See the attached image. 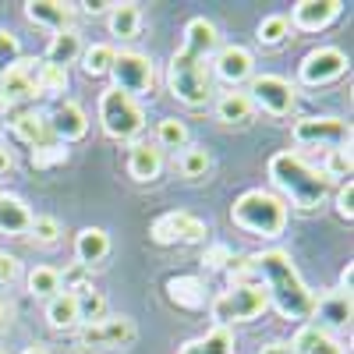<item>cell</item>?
Returning <instances> with one entry per match:
<instances>
[{
  "instance_id": "603a6c76",
  "label": "cell",
  "mask_w": 354,
  "mask_h": 354,
  "mask_svg": "<svg viewBox=\"0 0 354 354\" xmlns=\"http://www.w3.org/2000/svg\"><path fill=\"white\" fill-rule=\"evenodd\" d=\"M110 255V234L103 227H85L78 230V238H75V259L78 266H85V270H93L96 262H103Z\"/></svg>"
},
{
  "instance_id": "bcb514c9",
  "label": "cell",
  "mask_w": 354,
  "mask_h": 354,
  "mask_svg": "<svg viewBox=\"0 0 354 354\" xmlns=\"http://www.w3.org/2000/svg\"><path fill=\"white\" fill-rule=\"evenodd\" d=\"M259 354H298V351H294L290 344H283V340H273V344H266Z\"/></svg>"
},
{
  "instance_id": "f6af8a7d",
  "label": "cell",
  "mask_w": 354,
  "mask_h": 354,
  "mask_svg": "<svg viewBox=\"0 0 354 354\" xmlns=\"http://www.w3.org/2000/svg\"><path fill=\"white\" fill-rule=\"evenodd\" d=\"M18 277H21V262H18L15 255H4V252H0V290L11 287Z\"/></svg>"
},
{
  "instance_id": "8d00e7d4",
  "label": "cell",
  "mask_w": 354,
  "mask_h": 354,
  "mask_svg": "<svg viewBox=\"0 0 354 354\" xmlns=\"http://www.w3.org/2000/svg\"><path fill=\"white\" fill-rule=\"evenodd\" d=\"M209 167H213V160H209V153H205L202 145H185L181 160H177V170H181L185 177H205Z\"/></svg>"
},
{
  "instance_id": "4fadbf2b",
  "label": "cell",
  "mask_w": 354,
  "mask_h": 354,
  "mask_svg": "<svg viewBox=\"0 0 354 354\" xmlns=\"http://www.w3.org/2000/svg\"><path fill=\"white\" fill-rule=\"evenodd\" d=\"M39 96V85H36V61H21L15 68H8L0 75V110H11L18 103H28Z\"/></svg>"
},
{
  "instance_id": "7402d4cb",
  "label": "cell",
  "mask_w": 354,
  "mask_h": 354,
  "mask_svg": "<svg viewBox=\"0 0 354 354\" xmlns=\"http://www.w3.org/2000/svg\"><path fill=\"white\" fill-rule=\"evenodd\" d=\"M167 298L185 312H198V308H205V283H202V277H188V273L170 277L167 280Z\"/></svg>"
},
{
  "instance_id": "7dc6e473",
  "label": "cell",
  "mask_w": 354,
  "mask_h": 354,
  "mask_svg": "<svg viewBox=\"0 0 354 354\" xmlns=\"http://www.w3.org/2000/svg\"><path fill=\"white\" fill-rule=\"evenodd\" d=\"M351 277H354V266L347 262V266H344V273H340V287H337V290H344V294H351Z\"/></svg>"
},
{
  "instance_id": "d590c367",
  "label": "cell",
  "mask_w": 354,
  "mask_h": 354,
  "mask_svg": "<svg viewBox=\"0 0 354 354\" xmlns=\"http://www.w3.org/2000/svg\"><path fill=\"white\" fill-rule=\"evenodd\" d=\"M156 142L163 145V149H185V145H188L185 121H177V117H163L160 128H156Z\"/></svg>"
},
{
  "instance_id": "5b68a950",
  "label": "cell",
  "mask_w": 354,
  "mask_h": 354,
  "mask_svg": "<svg viewBox=\"0 0 354 354\" xmlns=\"http://www.w3.org/2000/svg\"><path fill=\"white\" fill-rule=\"evenodd\" d=\"M266 308H270V298H266L262 283H230L209 301V315L216 322V330H227L234 322H248L262 315Z\"/></svg>"
},
{
  "instance_id": "484cf974",
  "label": "cell",
  "mask_w": 354,
  "mask_h": 354,
  "mask_svg": "<svg viewBox=\"0 0 354 354\" xmlns=\"http://www.w3.org/2000/svg\"><path fill=\"white\" fill-rule=\"evenodd\" d=\"M82 50H85V46H82L78 28H68V32H57V36L50 39L43 61H46V64H57V68H68V64H75L78 57H82Z\"/></svg>"
},
{
  "instance_id": "d6986e66",
  "label": "cell",
  "mask_w": 354,
  "mask_h": 354,
  "mask_svg": "<svg viewBox=\"0 0 354 354\" xmlns=\"http://www.w3.org/2000/svg\"><path fill=\"white\" fill-rule=\"evenodd\" d=\"M11 131H15V138H21L25 145H50V142H57L53 138V131H50V113H43V110H18L15 117H11Z\"/></svg>"
},
{
  "instance_id": "44dd1931",
  "label": "cell",
  "mask_w": 354,
  "mask_h": 354,
  "mask_svg": "<svg viewBox=\"0 0 354 354\" xmlns=\"http://www.w3.org/2000/svg\"><path fill=\"white\" fill-rule=\"evenodd\" d=\"M185 53H195L202 57V61H209V57L220 50V32H216V25L209 18H192L185 25Z\"/></svg>"
},
{
  "instance_id": "277c9868",
  "label": "cell",
  "mask_w": 354,
  "mask_h": 354,
  "mask_svg": "<svg viewBox=\"0 0 354 354\" xmlns=\"http://www.w3.org/2000/svg\"><path fill=\"white\" fill-rule=\"evenodd\" d=\"M167 88L177 103L185 106H205L213 100V75H209V61H202L195 53L177 50L167 64Z\"/></svg>"
},
{
  "instance_id": "681fc988",
  "label": "cell",
  "mask_w": 354,
  "mask_h": 354,
  "mask_svg": "<svg viewBox=\"0 0 354 354\" xmlns=\"http://www.w3.org/2000/svg\"><path fill=\"white\" fill-rule=\"evenodd\" d=\"M11 319V305L4 301V298H0V326H4V322Z\"/></svg>"
},
{
  "instance_id": "7a4b0ae2",
  "label": "cell",
  "mask_w": 354,
  "mask_h": 354,
  "mask_svg": "<svg viewBox=\"0 0 354 354\" xmlns=\"http://www.w3.org/2000/svg\"><path fill=\"white\" fill-rule=\"evenodd\" d=\"M270 181L290 198L294 209H301V213H312L319 209V205H326L330 192H333V181L322 170H315L312 163H305L298 153H273L270 156Z\"/></svg>"
},
{
  "instance_id": "1f68e13d",
  "label": "cell",
  "mask_w": 354,
  "mask_h": 354,
  "mask_svg": "<svg viewBox=\"0 0 354 354\" xmlns=\"http://www.w3.org/2000/svg\"><path fill=\"white\" fill-rule=\"evenodd\" d=\"M28 294L32 298H57L61 294V270H53V266H36L32 273H28Z\"/></svg>"
},
{
  "instance_id": "30bf717a",
  "label": "cell",
  "mask_w": 354,
  "mask_h": 354,
  "mask_svg": "<svg viewBox=\"0 0 354 354\" xmlns=\"http://www.w3.org/2000/svg\"><path fill=\"white\" fill-rule=\"evenodd\" d=\"M205 234H209V230H205V223L198 216L185 213V209H170V213L156 216L153 227H149V238L156 245H163V248L167 245H198Z\"/></svg>"
},
{
  "instance_id": "8992f818",
  "label": "cell",
  "mask_w": 354,
  "mask_h": 354,
  "mask_svg": "<svg viewBox=\"0 0 354 354\" xmlns=\"http://www.w3.org/2000/svg\"><path fill=\"white\" fill-rule=\"evenodd\" d=\"M100 124L110 138L131 142L145 128V110H142L138 100L117 93V88H106V93L100 96Z\"/></svg>"
},
{
  "instance_id": "4316f807",
  "label": "cell",
  "mask_w": 354,
  "mask_h": 354,
  "mask_svg": "<svg viewBox=\"0 0 354 354\" xmlns=\"http://www.w3.org/2000/svg\"><path fill=\"white\" fill-rule=\"evenodd\" d=\"M252 113H255V106H252L245 88H230V93H223L216 100V117H220L223 124H245Z\"/></svg>"
},
{
  "instance_id": "836d02e7",
  "label": "cell",
  "mask_w": 354,
  "mask_h": 354,
  "mask_svg": "<svg viewBox=\"0 0 354 354\" xmlns=\"http://www.w3.org/2000/svg\"><path fill=\"white\" fill-rule=\"evenodd\" d=\"M36 85H39V96H61V93H68V68L36 61Z\"/></svg>"
},
{
  "instance_id": "9a60e30c",
  "label": "cell",
  "mask_w": 354,
  "mask_h": 354,
  "mask_svg": "<svg viewBox=\"0 0 354 354\" xmlns=\"http://www.w3.org/2000/svg\"><path fill=\"white\" fill-rule=\"evenodd\" d=\"M344 0H298L290 11V25L301 32H322L326 25H333L344 15Z\"/></svg>"
},
{
  "instance_id": "74e56055",
  "label": "cell",
  "mask_w": 354,
  "mask_h": 354,
  "mask_svg": "<svg viewBox=\"0 0 354 354\" xmlns=\"http://www.w3.org/2000/svg\"><path fill=\"white\" fill-rule=\"evenodd\" d=\"M351 170H354V160H351V149H333L326 153V167H322V174L330 177V181H351Z\"/></svg>"
},
{
  "instance_id": "7c38bea8",
  "label": "cell",
  "mask_w": 354,
  "mask_h": 354,
  "mask_svg": "<svg viewBox=\"0 0 354 354\" xmlns=\"http://www.w3.org/2000/svg\"><path fill=\"white\" fill-rule=\"evenodd\" d=\"M347 75V53L337 50V46H315L301 57V68H298V78L312 88L319 85H330L337 78Z\"/></svg>"
},
{
  "instance_id": "5bb4252c",
  "label": "cell",
  "mask_w": 354,
  "mask_h": 354,
  "mask_svg": "<svg viewBox=\"0 0 354 354\" xmlns=\"http://www.w3.org/2000/svg\"><path fill=\"white\" fill-rule=\"evenodd\" d=\"M213 71H216L220 82H227L230 88H238L241 82H252V75H255V57H252V50H245V46H238V43L220 46V50L213 53Z\"/></svg>"
},
{
  "instance_id": "ba28073f",
  "label": "cell",
  "mask_w": 354,
  "mask_h": 354,
  "mask_svg": "<svg viewBox=\"0 0 354 354\" xmlns=\"http://www.w3.org/2000/svg\"><path fill=\"white\" fill-rule=\"evenodd\" d=\"M248 100L270 117H290L294 103H298V88H294L283 75H252Z\"/></svg>"
},
{
  "instance_id": "ab89813d",
  "label": "cell",
  "mask_w": 354,
  "mask_h": 354,
  "mask_svg": "<svg viewBox=\"0 0 354 354\" xmlns=\"http://www.w3.org/2000/svg\"><path fill=\"white\" fill-rule=\"evenodd\" d=\"M21 61V43L11 28H0V75Z\"/></svg>"
},
{
  "instance_id": "52a82bcc",
  "label": "cell",
  "mask_w": 354,
  "mask_h": 354,
  "mask_svg": "<svg viewBox=\"0 0 354 354\" xmlns=\"http://www.w3.org/2000/svg\"><path fill=\"white\" fill-rule=\"evenodd\" d=\"M110 78H113L110 88H117V93H124L131 100L149 96L153 85H156L153 61L145 53H138V50H121V53H117L113 57V68H110Z\"/></svg>"
},
{
  "instance_id": "60d3db41",
  "label": "cell",
  "mask_w": 354,
  "mask_h": 354,
  "mask_svg": "<svg viewBox=\"0 0 354 354\" xmlns=\"http://www.w3.org/2000/svg\"><path fill=\"white\" fill-rule=\"evenodd\" d=\"M28 234H32L39 245H53L57 238H61V220H57V216H32Z\"/></svg>"
},
{
  "instance_id": "cb8c5ba5",
  "label": "cell",
  "mask_w": 354,
  "mask_h": 354,
  "mask_svg": "<svg viewBox=\"0 0 354 354\" xmlns=\"http://www.w3.org/2000/svg\"><path fill=\"white\" fill-rule=\"evenodd\" d=\"M290 347L298 351V354H344V347L326 330L312 326V322H301V330L294 333V344Z\"/></svg>"
},
{
  "instance_id": "8fae6325",
  "label": "cell",
  "mask_w": 354,
  "mask_h": 354,
  "mask_svg": "<svg viewBox=\"0 0 354 354\" xmlns=\"http://www.w3.org/2000/svg\"><path fill=\"white\" fill-rule=\"evenodd\" d=\"M294 142L298 145H319V149H347L351 145V128L340 117H305L294 124Z\"/></svg>"
},
{
  "instance_id": "c3c4849f",
  "label": "cell",
  "mask_w": 354,
  "mask_h": 354,
  "mask_svg": "<svg viewBox=\"0 0 354 354\" xmlns=\"http://www.w3.org/2000/svg\"><path fill=\"white\" fill-rule=\"evenodd\" d=\"M11 167H15V160H11V153L4 149V145H0V177H4V174H8Z\"/></svg>"
},
{
  "instance_id": "ee69618b",
  "label": "cell",
  "mask_w": 354,
  "mask_h": 354,
  "mask_svg": "<svg viewBox=\"0 0 354 354\" xmlns=\"http://www.w3.org/2000/svg\"><path fill=\"white\" fill-rule=\"evenodd\" d=\"M354 181H344L340 188H337V213H340V220H354Z\"/></svg>"
},
{
  "instance_id": "3957f363",
  "label": "cell",
  "mask_w": 354,
  "mask_h": 354,
  "mask_svg": "<svg viewBox=\"0 0 354 354\" xmlns=\"http://www.w3.org/2000/svg\"><path fill=\"white\" fill-rule=\"evenodd\" d=\"M230 220L255 238H280L287 227V202L266 188H248L234 198Z\"/></svg>"
},
{
  "instance_id": "7bdbcfd3",
  "label": "cell",
  "mask_w": 354,
  "mask_h": 354,
  "mask_svg": "<svg viewBox=\"0 0 354 354\" xmlns=\"http://www.w3.org/2000/svg\"><path fill=\"white\" fill-rule=\"evenodd\" d=\"M230 259H234V252H230L227 245H209V248L202 252L205 270H227V266H230Z\"/></svg>"
},
{
  "instance_id": "9c48e42d",
  "label": "cell",
  "mask_w": 354,
  "mask_h": 354,
  "mask_svg": "<svg viewBox=\"0 0 354 354\" xmlns=\"http://www.w3.org/2000/svg\"><path fill=\"white\" fill-rule=\"evenodd\" d=\"M138 340V326L135 319L128 315H106L100 322H93V326H82L78 333V347H88V351H124Z\"/></svg>"
},
{
  "instance_id": "f35d334b",
  "label": "cell",
  "mask_w": 354,
  "mask_h": 354,
  "mask_svg": "<svg viewBox=\"0 0 354 354\" xmlns=\"http://www.w3.org/2000/svg\"><path fill=\"white\" fill-rule=\"evenodd\" d=\"M68 163V149L61 142H50V145H36L32 149V167L36 170H53V167H61Z\"/></svg>"
},
{
  "instance_id": "e0dca14e",
  "label": "cell",
  "mask_w": 354,
  "mask_h": 354,
  "mask_svg": "<svg viewBox=\"0 0 354 354\" xmlns=\"http://www.w3.org/2000/svg\"><path fill=\"white\" fill-rule=\"evenodd\" d=\"M50 131L53 138L68 145V142H78L88 135V117H85V106L75 103V100H61L57 103V110L50 113Z\"/></svg>"
},
{
  "instance_id": "d6a6232c",
  "label": "cell",
  "mask_w": 354,
  "mask_h": 354,
  "mask_svg": "<svg viewBox=\"0 0 354 354\" xmlns=\"http://www.w3.org/2000/svg\"><path fill=\"white\" fill-rule=\"evenodd\" d=\"M75 301H78V322H82V326H93V322L106 319V298H103L96 287L78 290Z\"/></svg>"
},
{
  "instance_id": "6da1fadb",
  "label": "cell",
  "mask_w": 354,
  "mask_h": 354,
  "mask_svg": "<svg viewBox=\"0 0 354 354\" xmlns=\"http://www.w3.org/2000/svg\"><path fill=\"white\" fill-rule=\"evenodd\" d=\"M248 259H252L255 280L266 287V298H270V305H277V312H280L283 319H294V322L312 319L315 294L305 287L301 273L294 270V262H290L287 252L266 248V252H255V255H248Z\"/></svg>"
},
{
  "instance_id": "b9f144b4",
  "label": "cell",
  "mask_w": 354,
  "mask_h": 354,
  "mask_svg": "<svg viewBox=\"0 0 354 354\" xmlns=\"http://www.w3.org/2000/svg\"><path fill=\"white\" fill-rule=\"evenodd\" d=\"M88 280H93V270H85V266H68V270L61 273V287L68 290V294H78V290H85V287H93V283H88Z\"/></svg>"
},
{
  "instance_id": "4dcf8cb0",
  "label": "cell",
  "mask_w": 354,
  "mask_h": 354,
  "mask_svg": "<svg viewBox=\"0 0 354 354\" xmlns=\"http://www.w3.org/2000/svg\"><path fill=\"white\" fill-rule=\"evenodd\" d=\"M177 354H238V351H234V337L227 330H209L205 337L188 340Z\"/></svg>"
},
{
  "instance_id": "816d5d0a",
  "label": "cell",
  "mask_w": 354,
  "mask_h": 354,
  "mask_svg": "<svg viewBox=\"0 0 354 354\" xmlns=\"http://www.w3.org/2000/svg\"><path fill=\"white\" fill-rule=\"evenodd\" d=\"M0 354H4V351H0Z\"/></svg>"
},
{
  "instance_id": "f1b7e54d",
  "label": "cell",
  "mask_w": 354,
  "mask_h": 354,
  "mask_svg": "<svg viewBox=\"0 0 354 354\" xmlns=\"http://www.w3.org/2000/svg\"><path fill=\"white\" fill-rule=\"evenodd\" d=\"M46 322L53 330H75L78 326V301H75V294L61 290L57 298L46 301Z\"/></svg>"
},
{
  "instance_id": "83f0119b",
  "label": "cell",
  "mask_w": 354,
  "mask_h": 354,
  "mask_svg": "<svg viewBox=\"0 0 354 354\" xmlns=\"http://www.w3.org/2000/svg\"><path fill=\"white\" fill-rule=\"evenodd\" d=\"M110 32L117 39H135L142 32V8L124 0V4H113L110 8Z\"/></svg>"
},
{
  "instance_id": "e575fe53",
  "label": "cell",
  "mask_w": 354,
  "mask_h": 354,
  "mask_svg": "<svg viewBox=\"0 0 354 354\" xmlns=\"http://www.w3.org/2000/svg\"><path fill=\"white\" fill-rule=\"evenodd\" d=\"M287 36H290V21H287L283 15H266V18L259 21V32H255V39H259L262 46H280Z\"/></svg>"
},
{
  "instance_id": "d4e9b609",
  "label": "cell",
  "mask_w": 354,
  "mask_h": 354,
  "mask_svg": "<svg viewBox=\"0 0 354 354\" xmlns=\"http://www.w3.org/2000/svg\"><path fill=\"white\" fill-rule=\"evenodd\" d=\"M32 209L18 195H0V234H28Z\"/></svg>"
},
{
  "instance_id": "ac0fdd59",
  "label": "cell",
  "mask_w": 354,
  "mask_h": 354,
  "mask_svg": "<svg viewBox=\"0 0 354 354\" xmlns=\"http://www.w3.org/2000/svg\"><path fill=\"white\" fill-rule=\"evenodd\" d=\"M25 18L39 25V28H50V32H68L75 28V4H64V0H28L25 4Z\"/></svg>"
},
{
  "instance_id": "f546056e",
  "label": "cell",
  "mask_w": 354,
  "mask_h": 354,
  "mask_svg": "<svg viewBox=\"0 0 354 354\" xmlns=\"http://www.w3.org/2000/svg\"><path fill=\"white\" fill-rule=\"evenodd\" d=\"M113 57H117V50L110 46V43H93V46H85L82 50V71L88 75V78H103V75H110V68H113Z\"/></svg>"
},
{
  "instance_id": "ffe728a7",
  "label": "cell",
  "mask_w": 354,
  "mask_h": 354,
  "mask_svg": "<svg viewBox=\"0 0 354 354\" xmlns=\"http://www.w3.org/2000/svg\"><path fill=\"white\" fill-rule=\"evenodd\" d=\"M128 174H131V181H138V185H153L156 177L163 174V153L156 149V145L131 142V149H128Z\"/></svg>"
},
{
  "instance_id": "2e32d148",
  "label": "cell",
  "mask_w": 354,
  "mask_h": 354,
  "mask_svg": "<svg viewBox=\"0 0 354 354\" xmlns=\"http://www.w3.org/2000/svg\"><path fill=\"white\" fill-rule=\"evenodd\" d=\"M351 294H344V290H322L319 298H315V305H312V326H319V330H347L351 326Z\"/></svg>"
},
{
  "instance_id": "f907efd6",
  "label": "cell",
  "mask_w": 354,
  "mask_h": 354,
  "mask_svg": "<svg viewBox=\"0 0 354 354\" xmlns=\"http://www.w3.org/2000/svg\"><path fill=\"white\" fill-rule=\"evenodd\" d=\"M21 354H50V351H46V347H25Z\"/></svg>"
}]
</instances>
